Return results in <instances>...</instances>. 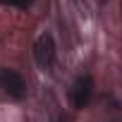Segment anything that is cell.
Here are the masks:
<instances>
[{"label":"cell","instance_id":"6da1fadb","mask_svg":"<svg viewBox=\"0 0 122 122\" xmlns=\"http://www.w3.org/2000/svg\"><path fill=\"white\" fill-rule=\"evenodd\" d=\"M0 86H3V91L10 98H15V101H22L24 93H26V81L22 79V74L15 72V70H7V67L0 72Z\"/></svg>","mask_w":122,"mask_h":122},{"label":"cell","instance_id":"7a4b0ae2","mask_svg":"<svg viewBox=\"0 0 122 122\" xmlns=\"http://www.w3.org/2000/svg\"><path fill=\"white\" fill-rule=\"evenodd\" d=\"M34 60L43 70L53 65V60H55V41H53L50 34H41L36 38V43H34Z\"/></svg>","mask_w":122,"mask_h":122},{"label":"cell","instance_id":"3957f363","mask_svg":"<svg viewBox=\"0 0 122 122\" xmlns=\"http://www.w3.org/2000/svg\"><path fill=\"white\" fill-rule=\"evenodd\" d=\"M91 93H93V79H91L89 74H84V77H79V79L74 81V86H72V103H74L77 108H84V105L91 101Z\"/></svg>","mask_w":122,"mask_h":122},{"label":"cell","instance_id":"277c9868","mask_svg":"<svg viewBox=\"0 0 122 122\" xmlns=\"http://www.w3.org/2000/svg\"><path fill=\"white\" fill-rule=\"evenodd\" d=\"M10 3H12L15 7H19V10H26V7L31 5V0H10Z\"/></svg>","mask_w":122,"mask_h":122},{"label":"cell","instance_id":"5b68a950","mask_svg":"<svg viewBox=\"0 0 122 122\" xmlns=\"http://www.w3.org/2000/svg\"><path fill=\"white\" fill-rule=\"evenodd\" d=\"M0 3H5V0H0Z\"/></svg>","mask_w":122,"mask_h":122}]
</instances>
